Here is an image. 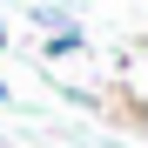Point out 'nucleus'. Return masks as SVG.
I'll list each match as a JSON object with an SVG mask.
<instances>
[{"label": "nucleus", "mask_w": 148, "mask_h": 148, "mask_svg": "<svg viewBox=\"0 0 148 148\" xmlns=\"http://www.w3.org/2000/svg\"><path fill=\"white\" fill-rule=\"evenodd\" d=\"M81 47H88V34H81V20H74V27H54V34H47L40 54L47 61H67V54H81Z\"/></svg>", "instance_id": "1"}, {"label": "nucleus", "mask_w": 148, "mask_h": 148, "mask_svg": "<svg viewBox=\"0 0 148 148\" xmlns=\"http://www.w3.org/2000/svg\"><path fill=\"white\" fill-rule=\"evenodd\" d=\"M34 20H40V27H74V14H67V7H34Z\"/></svg>", "instance_id": "2"}, {"label": "nucleus", "mask_w": 148, "mask_h": 148, "mask_svg": "<svg viewBox=\"0 0 148 148\" xmlns=\"http://www.w3.org/2000/svg\"><path fill=\"white\" fill-rule=\"evenodd\" d=\"M0 47H7V20H0Z\"/></svg>", "instance_id": "3"}]
</instances>
